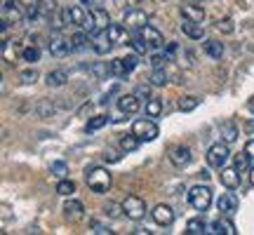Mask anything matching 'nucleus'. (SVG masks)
<instances>
[{"mask_svg":"<svg viewBox=\"0 0 254 235\" xmlns=\"http://www.w3.org/2000/svg\"><path fill=\"white\" fill-rule=\"evenodd\" d=\"M85 181H87V186L90 190L94 193H106L111 188V183H113V174L109 170H104V167H87L85 170Z\"/></svg>","mask_w":254,"mask_h":235,"instance_id":"obj_1","label":"nucleus"},{"mask_svg":"<svg viewBox=\"0 0 254 235\" xmlns=\"http://www.w3.org/2000/svg\"><path fill=\"white\" fill-rule=\"evenodd\" d=\"M189 205L195 209V212H207L209 205H212V188H209V186H202V183L193 186V188L189 190Z\"/></svg>","mask_w":254,"mask_h":235,"instance_id":"obj_2","label":"nucleus"},{"mask_svg":"<svg viewBox=\"0 0 254 235\" xmlns=\"http://www.w3.org/2000/svg\"><path fill=\"white\" fill-rule=\"evenodd\" d=\"M132 134L144 144V141H153V139H158V134H160V129H158V125L153 122V118H141V120H134V125H132Z\"/></svg>","mask_w":254,"mask_h":235,"instance_id":"obj_3","label":"nucleus"},{"mask_svg":"<svg viewBox=\"0 0 254 235\" xmlns=\"http://www.w3.org/2000/svg\"><path fill=\"white\" fill-rule=\"evenodd\" d=\"M228 158H231V151H228L226 141H217V144H212L207 148V165L214 167V170H221L228 163Z\"/></svg>","mask_w":254,"mask_h":235,"instance_id":"obj_4","label":"nucleus"},{"mask_svg":"<svg viewBox=\"0 0 254 235\" xmlns=\"http://www.w3.org/2000/svg\"><path fill=\"white\" fill-rule=\"evenodd\" d=\"M123 209H125V217L132 221H139L146 217V202L139 195H127L123 200Z\"/></svg>","mask_w":254,"mask_h":235,"instance_id":"obj_5","label":"nucleus"},{"mask_svg":"<svg viewBox=\"0 0 254 235\" xmlns=\"http://www.w3.org/2000/svg\"><path fill=\"white\" fill-rule=\"evenodd\" d=\"M24 5L19 2V0H7L5 5H2V19L7 21V24H21L24 21Z\"/></svg>","mask_w":254,"mask_h":235,"instance_id":"obj_6","label":"nucleus"},{"mask_svg":"<svg viewBox=\"0 0 254 235\" xmlns=\"http://www.w3.org/2000/svg\"><path fill=\"white\" fill-rule=\"evenodd\" d=\"M139 55H127V57H120V59H113L111 61V71H113V75H127V73H132L139 66V59H136Z\"/></svg>","mask_w":254,"mask_h":235,"instance_id":"obj_7","label":"nucleus"},{"mask_svg":"<svg viewBox=\"0 0 254 235\" xmlns=\"http://www.w3.org/2000/svg\"><path fill=\"white\" fill-rule=\"evenodd\" d=\"M136 36H141L148 43V47L151 50H158V47H163L165 45V38H163V33L158 31L155 26H151V24H146V26H141L139 31H136Z\"/></svg>","mask_w":254,"mask_h":235,"instance_id":"obj_8","label":"nucleus"},{"mask_svg":"<svg viewBox=\"0 0 254 235\" xmlns=\"http://www.w3.org/2000/svg\"><path fill=\"white\" fill-rule=\"evenodd\" d=\"M151 217H153V221L158 224V226L170 228V226H172V221H174V209L170 207V205L160 202V205H155V207H153Z\"/></svg>","mask_w":254,"mask_h":235,"instance_id":"obj_9","label":"nucleus"},{"mask_svg":"<svg viewBox=\"0 0 254 235\" xmlns=\"http://www.w3.org/2000/svg\"><path fill=\"white\" fill-rule=\"evenodd\" d=\"M190 160H193V151H190V146H174L172 151H170V163L174 165V167H186V165H190Z\"/></svg>","mask_w":254,"mask_h":235,"instance_id":"obj_10","label":"nucleus"},{"mask_svg":"<svg viewBox=\"0 0 254 235\" xmlns=\"http://www.w3.org/2000/svg\"><path fill=\"white\" fill-rule=\"evenodd\" d=\"M217 209L221 212V217H233L238 212V198L236 193H221L217 200Z\"/></svg>","mask_w":254,"mask_h":235,"instance_id":"obj_11","label":"nucleus"},{"mask_svg":"<svg viewBox=\"0 0 254 235\" xmlns=\"http://www.w3.org/2000/svg\"><path fill=\"white\" fill-rule=\"evenodd\" d=\"M123 24H125L127 28H134V31H139L141 26H146V24H148V14H146L144 9H127L125 17H123Z\"/></svg>","mask_w":254,"mask_h":235,"instance_id":"obj_12","label":"nucleus"},{"mask_svg":"<svg viewBox=\"0 0 254 235\" xmlns=\"http://www.w3.org/2000/svg\"><path fill=\"white\" fill-rule=\"evenodd\" d=\"M113 45H116V43H113V40L109 38V33H104V31H99L97 36L92 38V50H94L99 57L109 55L111 50H113Z\"/></svg>","mask_w":254,"mask_h":235,"instance_id":"obj_13","label":"nucleus"},{"mask_svg":"<svg viewBox=\"0 0 254 235\" xmlns=\"http://www.w3.org/2000/svg\"><path fill=\"white\" fill-rule=\"evenodd\" d=\"M139 101L141 99H139L136 94H120L118 97V109L123 111L125 116H134L136 111H139V106H141Z\"/></svg>","mask_w":254,"mask_h":235,"instance_id":"obj_14","label":"nucleus"},{"mask_svg":"<svg viewBox=\"0 0 254 235\" xmlns=\"http://www.w3.org/2000/svg\"><path fill=\"white\" fill-rule=\"evenodd\" d=\"M66 19H68V24H75V26H87V19L90 14L80 7V5H71V7H66Z\"/></svg>","mask_w":254,"mask_h":235,"instance_id":"obj_15","label":"nucleus"},{"mask_svg":"<svg viewBox=\"0 0 254 235\" xmlns=\"http://www.w3.org/2000/svg\"><path fill=\"white\" fill-rule=\"evenodd\" d=\"M73 50H71V40H64V38H52L50 40V55L57 57V59H64L68 57Z\"/></svg>","mask_w":254,"mask_h":235,"instance_id":"obj_16","label":"nucleus"},{"mask_svg":"<svg viewBox=\"0 0 254 235\" xmlns=\"http://www.w3.org/2000/svg\"><path fill=\"white\" fill-rule=\"evenodd\" d=\"M82 212H85V207H82L80 200H66L64 202V217L68 219V221H78V219H82Z\"/></svg>","mask_w":254,"mask_h":235,"instance_id":"obj_17","label":"nucleus"},{"mask_svg":"<svg viewBox=\"0 0 254 235\" xmlns=\"http://www.w3.org/2000/svg\"><path fill=\"white\" fill-rule=\"evenodd\" d=\"M221 183L228 190H236L240 186V172H238L236 167H221Z\"/></svg>","mask_w":254,"mask_h":235,"instance_id":"obj_18","label":"nucleus"},{"mask_svg":"<svg viewBox=\"0 0 254 235\" xmlns=\"http://www.w3.org/2000/svg\"><path fill=\"white\" fill-rule=\"evenodd\" d=\"M90 17H92V21H94V28H97V33H99V31H106V28L111 26L109 12H106L104 7H94V9L90 12ZM97 33H94V36H97Z\"/></svg>","mask_w":254,"mask_h":235,"instance_id":"obj_19","label":"nucleus"},{"mask_svg":"<svg viewBox=\"0 0 254 235\" xmlns=\"http://www.w3.org/2000/svg\"><path fill=\"white\" fill-rule=\"evenodd\" d=\"M182 17L202 24L205 21V9L200 7V5H195V2H186V5H182Z\"/></svg>","mask_w":254,"mask_h":235,"instance_id":"obj_20","label":"nucleus"},{"mask_svg":"<svg viewBox=\"0 0 254 235\" xmlns=\"http://www.w3.org/2000/svg\"><path fill=\"white\" fill-rule=\"evenodd\" d=\"M207 233H214V235H236L238 231H236V226L228 221V219H217V221H212L209 224V228H207Z\"/></svg>","mask_w":254,"mask_h":235,"instance_id":"obj_21","label":"nucleus"},{"mask_svg":"<svg viewBox=\"0 0 254 235\" xmlns=\"http://www.w3.org/2000/svg\"><path fill=\"white\" fill-rule=\"evenodd\" d=\"M182 33L190 40H200L202 38V24L198 21H190V19H184L182 21Z\"/></svg>","mask_w":254,"mask_h":235,"instance_id":"obj_22","label":"nucleus"},{"mask_svg":"<svg viewBox=\"0 0 254 235\" xmlns=\"http://www.w3.org/2000/svg\"><path fill=\"white\" fill-rule=\"evenodd\" d=\"M106 33H109V38L116 43V45L127 43V26L125 24H111V26L106 28Z\"/></svg>","mask_w":254,"mask_h":235,"instance_id":"obj_23","label":"nucleus"},{"mask_svg":"<svg viewBox=\"0 0 254 235\" xmlns=\"http://www.w3.org/2000/svg\"><path fill=\"white\" fill-rule=\"evenodd\" d=\"M238 136H240V132H238V125L233 122V120H228V122L221 125V141L233 144V141H238Z\"/></svg>","mask_w":254,"mask_h":235,"instance_id":"obj_24","label":"nucleus"},{"mask_svg":"<svg viewBox=\"0 0 254 235\" xmlns=\"http://www.w3.org/2000/svg\"><path fill=\"white\" fill-rule=\"evenodd\" d=\"M90 45L92 43H90V36H87V33L78 31V33H73L71 36V50L73 52H85Z\"/></svg>","mask_w":254,"mask_h":235,"instance_id":"obj_25","label":"nucleus"},{"mask_svg":"<svg viewBox=\"0 0 254 235\" xmlns=\"http://www.w3.org/2000/svg\"><path fill=\"white\" fill-rule=\"evenodd\" d=\"M45 82L50 85V87H64L66 82H68V73L64 71V68H59V71H50L47 73Z\"/></svg>","mask_w":254,"mask_h":235,"instance_id":"obj_26","label":"nucleus"},{"mask_svg":"<svg viewBox=\"0 0 254 235\" xmlns=\"http://www.w3.org/2000/svg\"><path fill=\"white\" fill-rule=\"evenodd\" d=\"M202 50H205V55L212 57V59H221V55H224V43H219V40H205V43H202Z\"/></svg>","mask_w":254,"mask_h":235,"instance_id":"obj_27","label":"nucleus"},{"mask_svg":"<svg viewBox=\"0 0 254 235\" xmlns=\"http://www.w3.org/2000/svg\"><path fill=\"white\" fill-rule=\"evenodd\" d=\"M209 224H205V219H190L189 224H186V233L189 235H202L207 233Z\"/></svg>","mask_w":254,"mask_h":235,"instance_id":"obj_28","label":"nucleus"},{"mask_svg":"<svg viewBox=\"0 0 254 235\" xmlns=\"http://www.w3.org/2000/svg\"><path fill=\"white\" fill-rule=\"evenodd\" d=\"M139 144H141V141H139L132 132H129V134H125V136H120V151H123V153H132V151H136V148H139Z\"/></svg>","mask_w":254,"mask_h":235,"instance_id":"obj_29","label":"nucleus"},{"mask_svg":"<svg viewBox=\"0 0 254 235\" xmlns=\"http://www.w3.org/2000/svg\"><path fill=\"white\" fill-rule=\"evenodd\" d=\"M177 106H179V111H182V113H190V111H195L200 106V97H193V94H189V97H182Z\"/></svg>","mask_w":254,"mask_h":235,"instance_id":"obj_30","label":"nucleus"},{"mask_svg":"<svg viewBox=\"0 0 254 235\" xmlns=\"http://www.w3.org/2000/svg\"><path fill=\"white\" fill-rule=\"evenodd\" d=\"M104 217H109V219H120V217H125L123 202H106V205H104Z\"/></svg>","mask_w":254,"mask_h":235,"instance_id":"obj_31","label":"nucleus"},{"mask_svg":"<svg viewBox=\"0 0 254 235\" xmlns=\"http://www.w3.org/2000/svg\"><path fill=\"white\" fill-rule=\"evenodd\" d=\"M92 73H94V75H97V78H99V80H106V78H109L111 73V61L106 63V61H97V63H92V68H90Z\"/></svg>","mask_w":254,"mask_h":235,"instance_id":"obj_32","label":"nucleus"},{"mask_svg":"<svg viewBox=\"0 0 254 235\" xmlns=\"http://www.w3.org/2000/svg\"><path fill=\"white\" fill-rule=\"evenodd\" d=\"M167 71L165 68H153V73H151V78H148V82L153 85V87H165L167 85Z\"/></svg>","mask_w":254,"mask_h":235,"instance_id":"obj_33","label":"nucleus"},{"mask_svg":"<svg viewBox=\"0 0 254 235\" xmlns=\"http://www.w3.org/2000/svg\"><path fill=\"white\" fill-rule=\"evenodd\" d=\"M160 113H163V101L151 97V99L146 101V116L148 118H160Z\"/></svg>","mask_w":254,"mask_h":235,"instance_id":"obj_34","label":"nucleus"},{"mask_svg":"<svg viewBox=\"0 0 254 235\" xmlns=\"http://www.w3.org/2000/svg\"><path fill=\"white\" fill-rule=\"evenodd\" d=\"M106 125H109V116H94L87 120L85 129H87V132H99L101 127H106Z\"/></svg>","mask_w":254,"mask_h":235,"instance_id":"obj_35","label":"nucleus"},{"mask_svg":"<svg viewBox=\"0 0 254 235\" xmlns=\"http://www.w3.org/2000/svg\"><path fill=\"white\" fill-rule=\"evenodd\" d=\"M129 47L134 50V55H148V52H151L148 43H146L141 36H134V38H132V40H129Z\"/></svg>","mask_w":254,"mask_h":235,"instance_id":"obj_36","label":"nucleus"},{"mask_svg":"<svg viewBox=\"0 0 254 235\" xmlns=\"http://www.w3.org/2000/svg\"><path fill=\"white\" fill-rule=\"evenodd\" d=\"M57 193L64 195V198H71L73 193H75V183H73L71 179H59V183H57Z\"/></svg>","mask_w":254,"mask_h":235,"instance_id":"obj_37","label":"nucleus"},{"mask_svg":"<svg viewBox=\"0 0 254 235\" xmlns=\"http://www.w3.org/2000/svg\"><path fill=\"white\" fill-rule=\"evenodd\" d=\"M250 163H252V160H250V155L243 151V153L236 155V160H233V167H236L238 172L243 174V172H247V170H250Z\"/></svg>","mask_w":254,"mask_h":235,"instance_id":"obj_38","label":"nucleus"},{"mask_svg":"<svg viewBox=\"0 0 254 235\" xmlns=\"http://www.w3.org/2000/svg\"><path fill=\"white\" fill-rule=\"evenodd\" d=\"M21 59H24V61H28V63H36V61H40V50H38L36 45H28V47H24V52H21Z\"/></svg>","mask_w":254,"mask_h":235,"instance_id":"obj_39","label":"nucleus"},{"mask_svg":"<svg viewBox=\"0 0 254 235\" xmlns=\"http://www.w3.org/2000/svg\"><path fill=\"white\" fill-rule=\"evenodd\" d=\"M24 7H26V12H28V19H36L38 17V12H40V0H19Z\"/></svg>","mask_w":254,"mask_h":235,"instance_id":"obj_40","label":"nucleus"},{"mask_svg":"<svg viewBox=\"0 0 254 235\" xmlns=\"http://www.w3.org/2000/svg\"><path fill=\"white\" fill-rule=\"evenodd\" d=\"M50 172H52V176H57V179H66V174H68V165L64 163V160H57V163H52Z\"/></svg>","mask_w":254,"mask_h":235,"instance_id":"obj_41","label":"nucleus"},{"mask_svg":"<svg viewBox=\"0 0 254 235\" xmlns=\"http://www.w3.org/2000/svg\"><path fill=\"white\" fill-rule=\"evenodd\" d=\"M167 61H172V57L167 55V52L151 57V66H153V68H165V63H167Z\"/></svg>","mask_w":254,"mask_h":235,"instance_id":"obj_42","label":"nucleus"},{"mask_svg":"<svg viewBox=\"0 0 254 235\" xmlns=\"http://www.w3.org/2000/svg\"><path fill=\"white\" fill-rule=\"evenodd\" d=\"M90 228H92V233H97V235H111V233H113V231H111L109 226H104V224L94 221V219L90 221Z\"/></svg>","mask_w":254,"mask_h":235,"instance_id":"obj_43","label":"nucleus"},{"mask_svg":"<svg viewBox=\"0 0 254 235\" xmlns=\"http://www.w3.org/2000/svg\"><path fill=\"white\" fill-rule=\"evenodd\" d=\"M19 78H21V82H24V85H33V82L38 80V71H36V68H28V71H24Z\"/></svg>","mask_w":254,"mask_h":235,"instance_id":"obj_44","label":"nucleus"},{"mask_svg":"<svg viewBox=\"0 0 254 235\" xmlns=\"http://www.w3.org/2000/svg\"><path fill=\"white\" fill-rule=\"evenodd\" d=\"M136 97H139V99H151V82H148V85H139V87H136V92H134Z\"/></svg>","mask_w":254,"mask_h":235,"instance_id":"obj_45","label":"nucleus"},{"mask_svg":"<svg viewBox=\"0 0 254 235\" xmlns=\"http://www.w3.org/2000/svg\"><path fill=\"white\" fill-rule=\"evenodd\" d=\"M217 28L219 31H224V33H233V21H231V19H219Z\"/></svg>","mask_w":254,"mask_h":235,"instance_id":"obj_46","label":"nucleus"},{"mask_svg":"<svg viewBox=\"0 0 254 235\" xmlns=\"http://www.w3.org/2000/svg\"><path fill=\"white\" fill-rule=\"evenodd\" d=\"M104 160H106V163H120V155L116 153V151H106V153H104Z\"/></svg>","mask_w":254,"mask_h":235,"instance_id":"obj_47","label":"nucleus"},{"mask_svg":"<svg viewBox=\"0 0 254 235\" xmlns=\"http://www.w3.org/2000/svg\"><path fill=\"white\" fill-rule=\"evenodd\" d=\"M245 153L250 155V160L254 163V139H250V141L245 144Z\"/></svg>","mask_w":254,"mask_h":235,"instance_id":"obj_48","label":"nucleus"},{"mask_svg":"<svg viewBox=\"0 0 254 235\" xmlns=\"http://www.w3.org/2000/svg\"><path fill=\"white\" fill-rule=\"evenodd\" d=\"M38 113H40V116H45V113H55V106H47V104H40V106H38Z\"/></svg>","mask_w":254,"mask_h":235,"instance_id":"obj_49","label":"nucleus"},{"mask_svg":"<svg viewBox=\"0 0 254 235\" xmlns=\"http://www.w3.org/2000/svg\"><path fill=\"white\" fill-rule=\"evenodd\" d=\"M82 2H85V5L90 2V5H94V7H101V5H104V0H82Z\"/></svg>","mask_w":254,"mask_h":235,"instance_id":"obj_50","label":"nucleus"},{"mask_svg":"<svg viewBox=\"0 0 254 235\" xmlns=\"http://www.w3.org/2000/svg\"><path fill=\"white\" fill-rule=\"evenodd\" d=\"M174 52H177V43H170V45H167V55L174 57Z\"/></svg>","mask_w":254,"mask_h":235,"instance_id":"obj_51","label":"nucleus"},{"mask_svg":"<svg viewBox=\"0 0 254 235\" xmlns=\"http://www.w3.org/2000/svg\"><path fill=\"white\" fill-rule=\"evenodd\" d=\"M247 109H250V111L254 113V99H250V104H247Z\"/></svg>","mask_w":254,"mask_h":235,"instance_id":"obj_52","label":"nucleus"},{"mask_svg":"<svg viewBox=\"0 0 254 235\" xmlns=\"http://www.w3.org/2000/svg\"><path fill=\"white\" fill-rule=\"evenodd\" d=\"M250 181H252V186H254V167H252V174H250Z\"/></svg>","mask_w":254,"mask_h":235,"instance_id":"obj_53","label":"nucleus"}]
</instances>
